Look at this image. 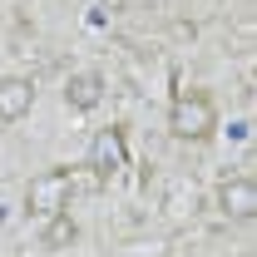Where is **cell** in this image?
Wrapping results in <instances>:
<instances>
[{"instance_id": "obj_1", "label": "cell", "mask_w": 257, "mask_h": 257, "mask_svg": "<svg viewBox=\"0 0 257 257\" xmlns=\"http://www.w3.org/2000/svg\"><path fill=\"white\" fill-rule=\"evenodd\" d=\"M213 128H218V104L203 94V89H183V94L168 104V134H173V139L198 144V139H208Z\"/></svg>"}, {"instance_id": "obj_2", "label": "cell", "mask_w": 257, "mask_h": 257, "mask_svg": "<svg viewBox=\"0 0 257 257\" xmlns=\"http://www.w3.org/2000/svg\"><path fill=\"white\" fill-rule=\"evenodd\" d=\"M69 193H74V178L69 168H45L25 183V213L30 218H55V213H69Z\"/></svg>"}, {"instance_id": "obj_3", "label": "cell", "mask_w": 257, "mask_h": 257, "mask_svg": "<svg viewBox=\"0 0 257 257\" xmlns=\"http://www.w3.org/2000/svg\"><path fill=\"white\" fill-rule=\"evenodd\" d=\"M89 168H94L99 183H109V178H119L128 168V134L119 124L114 128H99L94 144H89Z\"/></svg>"}, {"instance_id": "obj_4", "label": "cell", "mask_w": 257, "mask_h": 257, "mask_svg": "<svg viewBox=\"0 0 257 257\" xmlns=\"http://www.w3.org/2000/svg\"><path fill=\"white\" fill-rule=\"evenodd\" d=\"M218 208H223L227 218H237V223H252L257 218V183L252 178H223Z\"/></svg>"}, {"instance_id": "obj_5", "label": "cell", "mask_w": 257, "mask_h": 257, "mask_svg": "<svg viewBox=\"0 0 257 257\" xmlns=\"http://www.w3.org/2000/svg\"><path fill=\"white\" fill-rule=\"evenodd\" d=\"M30 109H35V79L5 74V79H0V119H5V124H20Z\"/></svg>"}, {"instance_id": "obj_6", "label": "cell", "mask_w": 257, "mask_h": 257, "mask_svg": "<svg viewBox=\"0 0 257 257\" xmlns=\"http://www.w3.org/2000/svg\"><path fill=\"white\" fill-rule=\"evenodd\" d=\"M99 99H104V74H99V69H79V74H69V84H64V104H69L74 114L99 109Z\"/></svg>"}, {"instance_id": "obj_7", "label": "cell", "mask_w": 257, "mask_h": 257, "mask_svg": "<svg viewBox=\"0 0 257 257\" xmlns=\"http://www.w3.org/2000/svg\"><path fill=\"white\" fill-rule=\"evenodd\" d=\"M74 237H79V227H74V218H69V213L45 218V232H40V242H45V247H55V252H60V247H69Z\"/></svg>"}]
</instances>
